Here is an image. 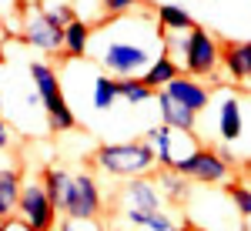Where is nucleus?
Here are the masks:
<instances>
[{
  "label": "nucleus",
  "mask_w": 251,
  "mask_h": 231,
  "mask_svg": "<svg viewBox=\"0 0 251 231\" xmlns=\"http://www.w3.org/2000/svg\"><path fill=\"white\" fill-rule=\"evenodd\" d=\"M71 178H74V174H67L64 168H54V164L40 171V184H44V191H47L50 201H54L57 211L64 208V194H67V188H71Z\"/></svg>",
  "instance_id": "6ab92c4d"
},
{
  "label": "nucleus",
  "mask_w": 251,
  "mask_h": 231,
  "mask_svg": "<svg viewBox=\"0 0 251 231\" xmlns=\"http://www.w3.org/2000/svg\"><path fill=\"white\" fill-rule=\"evenodd\" d=\"M154 101H157V111H161V124H168L174 131H188V134L194 131V121H198L194 111H188L184 104H177L168 91H157Z\"/></svg>",
  "instance_id": "ddd939ff"
},
{
  "label": "nucleus",
  "mask_w": 251,
  "mask_h": 231,
  "mask_svg": "<svg viewBox=\"0 0 251 231\" xmlns=\"http://www.w3.org/2000/svg\"><path fill=\"white\" fill-rule=\"evenodd\" d=\"M91 164L97 171L111 174V178H144L157 168V154L154 148L137 137V141H117V144H100L94 154H91Z\"/></svg>",
  "instance_id": "f257e3e1"
},
{
  "label": "nucleus",
  "mask_w": 251,
  "mask_h": 231,
  "mask_svg": "<svg viewBox=\"0 0 251 231\" xmlns=\"http://www.w3.org/2000/svg\"><path fill=\"white\" fill-rule=\"evenodd\" d=\"M91 37H94V24L74 20L64 27V57H87L91 54Z\"/></svg>",
  "instance_id": "2eb2a0df"
},
{
  "label": "nucleus",
  "mask_w": 251,
  "mask_h": 231,
  "mask_svg": "<svg viewBox=\"0 0 251 231\" xmlns=\"http://www.w3.org/2000/svg\"><path fill=\"white\" fill-rule=\"evenodd\" d=\"M17 214L30 225L34 231H54L57 228V208H54V201L47 198L44 191V184L40 181H24V194H20V208Z\"/></svg>",
  "instance_id": "6e6552de"
},
{
  "label": "nucleus",
  "mask_w": 251,
  "mask_h": 231,
  "mask_svg": "<svg viewBox=\"0 0 251 231\" xmlns=\"http://www.w3.org/2000/svg\"><path fill=\"white\" fill-rule=\"evenodd\" d=\"M117 97H121V94H117V77L100 74L94 80V111H111Z\"/></svg>",
  "instance_id": "412c9836"
},
{
  "label": "nucleus",
  "mask_w": 251,
  "mask_h": 231,
  "mask_svg": "<svg viewBox=\"0 0 251 231\" xmlns=\"http://www.w3.org/2000/svg\"><path fill=\"white\" fill-rule=\"evenodd\" d=\"M144 228L148 231H177V225H174V218L168 211H154V214H148Z\"/></svg>",
  "instance_id": "393cba45"
},
{
  "label": "nucleus",
  "mask_w": 251,
  "mask_h": 231,
  "mask_svg": "<svg viewBox=\"0 0 251 231\" xmlns=\"http://www.w3.org/2000/svg\"><path fill=\"white\" fill-rule=\"evenodd\" d=\"M245 171H248V174H251V157H245Z\"/></svg>",
  "instance_id": "c85d7f7f"
},
{
  "label": "nucleus",
  "mask_w": 251,
  "mask_h": 231,
  "mask_svg": "<svg viewBox=\"0 0 251 231\" xmlns=\"http://www.w3.org/2000/svg\"><path fill=\"white\" fill-rule=\"evenodd\" d=\"M104 208V198L97 188V178L91 171H77L71 178V188L64 194V218H77V221H97V214Z\"/></svg>",
  "instance_id": "423d86ee"
},
{
  "label": "nucleus",
  "mask_w": 251,
  "mask_h": 231,
  "mask_svg": "<svg viewBox=\"0 0 251 231\" xmlns=\"http://www.w3.org/2000/svg\"><path fill=\"white\" fill-rule=\"evenodd\" d=\"M24 194V174L20 168H0V221L14 218Z\"/></svg>",
  "instance_id": "f8f14e48"
},
{
  "label": "nucleus",
  "mask_w": 251,
  "mask_h": 231,
  "mask_svg": "<svg viewBox=\"0 0 251 231\" xmlns=\"http://www.w3.org/2000/svg\"><path fill=\"white\" fill-rule=\"evenodd\" d=\"M218 60H221V44L204 30V27H194L184 34V57H181V71L188 77H211L218 71Z\"/></svg>",
  "instance_id": "39448f33"
},
{
  "label": "nucleus",
  "mask_w": 251,
  "mask_h": 231,
  "mask_svg": "<svg viewBox=\"0 0 251 231\" xmlns=\"http://www.w3.org/2000/svg\"><path fill=\"white\" fill-rule=\"evenodd\" d=\"M174 171H181L188 181H194V184H225V181L231 178V164L214 151V148L198 144L191 154L177 157Z\"/></svg>",
  "instance_id": "20e7f679"
},
{
  "label": "nucleus",
  "mask_w": 251,
  "mask_h": 231,
  "mask_svg": "<svg viewBox=\"0 0 251 231\" xmlns=\"http://www.w3.org/2000/svg\"><path fill=\"white\" fill-rule=\"evenodd\" d=\"M117 94L124 97L131 107H137V104H144V101H151V97L157 94V91H151L141 77H117Z\"/></svg>",
  "instance_id": "aec40b11"
},
{
  "label": "nucleus",
  "mask_w": 251,
  "mask_h": 231,
  "mask_svg": "<svg viewBox=\"0 0 251 231\" xmlns=\"http://www.w3.org/2000/svg\"><path fill=\"white\" fill-rule=\"evenodd\" d=\"M97 60L111 77H141L154 64V54H151V44L137 37H117V34L107 37L104 34V47L97 51Z\"/></svg>",
  "instance_id": "f03ea898"
},
{
  "label": "nucleus",
  "mask_w": 251,
  "mask_h": 231,
  "mask_svg": "<svg viewBox=\"0 0 251 231\" xmlns=\"http://www.w3.org/2000/svg\"><path fill=\"white\" fill-rule=\"evenodd\" d=\"M218 131H221V137H225L228 144L241 137L245 124H241V101H238V97H225V101H221V114H218Z\"/></svg>",
  "instance_id": "a211bd4d"
},
{
  "label": "nucleus",
  "mask_w": 251,
  "mask_h": 231,
  "mask_svg": "<svg viewBox=\"0 0 251 231\" xmlns=\"http://www.w3.org/2000/svg\"><path fill=\"white\" fill-rule=\"evenodd\" d=\"M37 7L47 14V17H54L60 27H67V24H74L77 20V10H74V0H37Z\"/></svg>",
  "instance_id": "4be33fe9"
},
{
  "label": "nucleus",
  "mask_w": 251,
  "mask_h": 231,
  "mask_svg": "<svg viewBox=\"0 0 251 231\" xmlns=\"http://www.w3.org/2000/svg\"><path fill=\"white\" fill-rule=\"evenodd\" d=\"M0 231H3V225H0Z\"/></svg>",
  "instance_id": "2f4dec72"
},
{
  "label": "nucleus",
  "mask_w": 251,
  "mask_h": 231,
  "mask_svg": "<svg viewBox=\"0 0 251 231\" xmlns=\"http://www.w3.org/2000/svg\"><path fill=\"white\" fill-rule=\"evenodd\" d=\"M228 194H231V201H234V208H238V214L251 221V188H245L241 181H231V184H228Z\"/></svg>",
  "instance_id": "5701e85b"
},
{
  "label": "nucleus",
  "mask_w": 251,
  "mask_h": 231,
  "mask_svg": "<svg viewBox=\"0 0 251 231\" xmlns=\"http://www.w3.org/2000/svg\"><path fill=\"white\" fill-rule=\"evenodd\" d=\"M181 74H184V71H181V64H177L174 57H168V54H157L154 64H151V67L141 74V80H144L151 91H164L174 77H181Z\"/></svg>",
  "instance_id": "f3484780"
},
{
  "label": "nucleus",
  "mask_w": 251,
  "mask_h": 231,
  "mask_svg": "<svg viewBox=\"0 0 251 231\" xmlns=\"http://www.w3.org/2000/svg\"><path fill=\"white\" fill-rule=\"evenodd\" d=\"M218 154H221L228 164H234V151H231V148H218Z\"/></svg>",
  "instance_id": "bb28decb"
},
{
  "label": "nucleus",
  "mask_w": 251,
  "mask_h": 231,
  "mask_svg": "<svg viewBox=\"0 0 251 231\" xmlns=\"http://www.w3.org/2000/svg\"><path fill=\"white\" fill-rule=\"evenodd\" d=\"M221 64L234 84L251 80V40H228L221 47Z\"/></svg>",
  "instance_id": "9b49d317"
},
{
  "label": "nucleus",
  "mask_w": 251,
  "mask_h": 231,
  "mask_svg": "<svg viewBox=\"0 0 251 231\" xmlns=\"http://www.w3.org/2000/svg\"><path fill=\"white\" fill-rule=\"evenodd\" d=\"M154 181H157V188H161V194H164L168 205H188V198H191V181L181 171H174V168H157Z\"/></svg>",
  "instance_id": "4468645a"
},
{
  "label": "nucleus",
  "mask_w": 251,
  "mask_h": 231,
  "mask_svg": "<svg viewBox=\"0 0 251 231\" xmlns=\"http://www.w3.org/2000/svg\"><path fill=\"white\" fill-rule=\"evenodd\" d=\"M0 114H3V97H0Z\"/></svg>",
  "instance_id": "7c9ffc66"
},
{
  "label": "nucleus",
  "mask_w": 251,
  "mask_h": 231,
  "mask_svg": "<svg viewBox=\"0 0 251 231\" xmlns=\"http://www.w3.org/2000/svg\"><path fill=\"white\" fill-rule=\"evenodd\" d=\"M154 17H157V27H161L164 34H188V30L198 27L194 17L184 10V7H177V3H157Z\"/></svg>",
  "instance_id": "dca6fc26"
},
{
  "label": "nucleus",
  "mask_w": 251,
  "mask_h": 231,
  "mask_svg": "<svg viewBox=\"0 0 251 231\" xmlns=\"http://www.w3.org/2000/svg\"><path fill=\"white\" fill-rule=\"evenodd\" d=\"M100 3V14H107V17H124L127 10H134L141 0H97Z\"/></svg>",
  "instance_id": "b1692460"
},
{
  "label": "nucleus",
  "mask_w": 251,
  "mask_h": 231,
  "mask_svg": "<svg viewBox=\"0 0 251 231\" xmlns=\"http://www.w3.org/2000/svg\"><path fill=\"white\" fill-rule=\"evenodd\" d=\"M30 77H34V91L40 94V107L47 111V124H50V131H54V134H67V131H74L77 117H74L71 104H67V97H64V91H60L57 71H54L50 64H44V60H34V64H30Z\"/></svg>",
  "instance_id": "7ed1b4c3"
},
{
  "label": "nucleus",
  "mask_w": 251,
  "mask_h": 231,
  "mask_svg": "<svg viewBox=\"0 0 251 231\" xmlns=\"http://www.w3.org/2000/svg\"><path fill=\"white\" fill-rule=\"evenodd\" d=\"M177 231H204V228H201V225H194V221H184Z\"/></svg>",
  "instance_id": "cd10ccee"
},
{
  "label": "nucleus",
  "mask_w": 251,
  "mask_h": 231,
  "mask_svg": "<svg viewBox=\"0 0 251 231\" xmlns=\"http://www.w3.org/2000/svg\"><path fill=\"white\" fill-rule=\"evenodd\" d=\"M168 94L177 101V104H184L188 111H194V114H201L204 107H208V101H211V91H208V84H201L198 77H188V74H181V77H174L171 84L164 87Z\"/></svg>",
  "instance_id": "9d476101"
},
{
  "label": "nucleus",
  "mask_w": 251,
  "mask_h": 231,
  "mask_svg": "<svg viewBox=\"0 0 251 231\" xmlns=\"http://www.w3.org/2000/svg\"><path fill=\"white\" fill-rule=\"evenodd\" d=\"M20 37L24 44L37 47V51H47V54H64V27H60L54 17H47L37 3L27 7L24 14V27H20Z\"/></svg>",
  "instance_id": "0eeeda50"
},
{
  "label": "nucleus",
  "mask_w": 251,
  "mask_h": 231,
  "mask_svg": "<svg viewBox=\"0 0 251 231\" xmlns=\"http://www.w3.org/2000/svg\"><path fill=\"white\" fill-rule=\"evenodd\" d=\"M121 205H124V211L154 214V211H164V194H161L154 178L144 174V178L124 181V188H121Z\"/></svg>",
  "instance_id": "1a4fd4ad"
},
{
  "label": "nucleus",
  "mask_w": 251,
  "mask_h": 231,
  "mask_svg": "<svg viewBox=\"0 0 251 231\" xmlns=\"http://www.w3.org/2000/svg\"><path fill=\"white\" fill-rule=\"evenodd\" d=\"M3 60H7V57H3V51H0V67H3Z\"/></svg>",
  "instance_id": "c756f323"
},
{
  "label": "nucleus",
  "mask_w": 251,
  "mask_h": 231,
  "mask_svg": "<svg viewBox=\"0 0 251 231\" xmlns=\"http://www.w3.org/2000/svg\"><path fill=\"white\" fill-rule=\"evenodd\" d=\"M10 141H14V131H10V124L3 121V114H0V154L10 148Z\"/></svg>",
  "instance_id": "a878e982"
}]
</instances>
